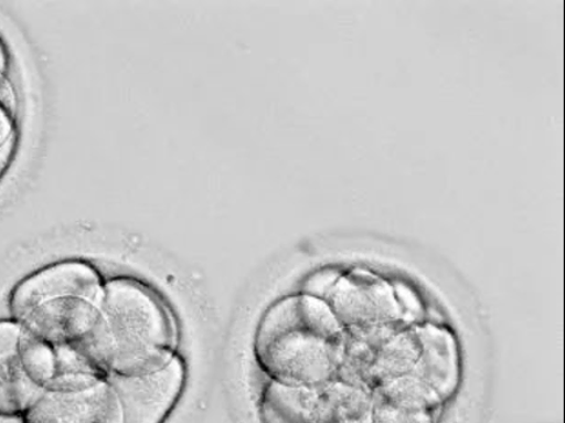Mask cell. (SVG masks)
<instances>
[{
  "mask_svg": "<svg viewBox=\"0 0 565 423\" xmlns=\"http://www.w3.org/2000/svg\"><path fill=\"white\" fill-rule=\"evenodd\" d=\"M13 130V117L4 107L0 106V149H3L7 145H10Z\"/></svg>",
  "mask_w": 565,
  "mask_h": 423,
  "instance_id": "cell-12",
  "label": "cell"
},
{
  "mask_svg": "<svg viewBox=\"0 0 565 423\" xmlns=\"http://www.w3.org/2000/svg\"><path fill=\"white\" fill-rule=\"evenodd\" d=\"M416 332L419 357L411 374L445 401L459 383V355L455 340L445 329L433 326L417 329Z\"/></svg>",
  "mask_w": 565,
  "mask_h": 423,
  "instance_id": "cell-9",
  "label": "cell"
},
{
  "mask_svg": "<svg viewBox=\"0 0 565 423\" xmlns=\"http://www.w3.org/2000/svg\"><path fill=\"white\" fill-rule=\"evenodd\" d=\"M21 423H124L116 391L105 378L55 376Z\"/></svg>",
  "mask_w": 565,
  "mask_h": 423,
  "instance_id": "cell-5",
  "label": "cell"
},
{
  "mask_svg": "<svg viewBox=\"0 0 565 423\" xmlns=\"http://www.w3.org/2000/svg\"><path fill=\"white\" fill-rule=\"evenodd\" d=\"M419 357L417 332L395 326L347 334L335 379L370 393L411 374Z\"/></svg>",
  "mask_w": 565,
  "mask_h": 423,
  "instance_id": "cell-4",
  "label": "cell"
},
{
  "mask_svg": "<svg viewBox=\"0 0 565 423\" xmlns=\"http://www.w3.org/2000/svg\"><path fill=\"white\" fill-rule=\"evenodd\" d=\"M99 310L93 360L103 377L148 374L177 356L175 321L145 285L110 279L104 285Z\"/></svg>",
  "mask_w": 565,
  "mask_h": 423,
  "instance_id": "cell-2",
  "label": "cell"
},
{
  "mask_svg": "<svg viewBox=\"0 0 565 423\" xmlns=\"http://www.w3.org/2000/svg\"><path fill=\"white\" fill-rule=\"evenodd\" d=\"M116 391L124 423H163L174 411L185 384V366L175 356L148 374L106 378Z\"/></svg>",
  "mask_w": 565,
  "mask_h": 423,
  "instance_id": "cell-7",
  "label": "cell"
},
{
  "mask_svg": "<svg viewBox=\"0 0 565 423\" xmlns=\"http://www.w3.org/2000/svg\"><path fill=\"white\" fill-rule=\"evenodd\" d=\"M312 423H372V394L333 379L318 389Z\"/></svg>",
  "mask_w": 565,
  "mask_h": 423,
  "instance_id": "cell-10",
  "label": "cell"
},
{
  "mask_svg": "<svg viewBox=\"0 0 565 423\" xmlns=\"http://www.w3.org/2000/svg\"><path fill=\"white\" fill-rule=\"evenodd\" d=\"M326 303L347 334L395 326L403 318L395 292L366 271L356 269L339 277Z\"/></svg>",
  "mask_w": 565,
  "mask_h": 423,
  "instance_id": "cell-6",
  "label": "cell"
},
{
  "mask_svg": "<svg viewBox=\"0 0 565 423\" xmlns=\"http://www.w3.org/2000/svg\"><path fill=\"white\" fill-rule=\"evenodd\" d=\"M55 374V350L15 320L0 319V417H23Z\"/></svg>",
  "mask_w": 565,
  "mask_h": 423,
  "instance_id": "cell-3",
  "label": "cell"
},
{
  "mask_svg": "<svg viewBox=\"0 0 565 423\" xmlns=\"http://www.w3.org/2000/svg\"><path fill=\"white\" fill-rule=\"evenodd\" d=\"M372 394V423H434L443 401L412 374L379 387Z\"/></svg>",
  "mask_w": 565,
  "mask_h": 423,
  "instance_id": "cell-8",
  "label": "cell"
},
{
  "mask_svg": "<svg viewBox=\"0 0 565 423\" xmlns=\"http://www.w3.org/2000/svg\"><path fill=\"white\" fill-rule=\"evenodd\" d=\"M318 389L275 382L264 387L259 401L262 423H312Z\"/></svg>",
  "mask_w": 565,
  "mask_h": 423,
  "instance_id": "cell-11",
  "label": "cell"
},
{
  "mask_svg": "<svg viewBox=\"0 0 565 423\" xmlns=\"http://www.w3.org/2000/svg\"><path fill=\"white\" fill-rule=\"evenodd\" d=\"M7 68H9V56H7L2 41H0V84L7 78Z\"/></svg>",
  "mask_w": 565,
  "mask_h": 423,
  "instance_id": "cell-14",
  "label": "cell"
},
{
  "mask_svg": "<svg viewBox=\"0 0 565 423\" xmlns=\"http://www.w3.org/2000/svg\"><path fill=\"white\" fill-rule=\"evenodd\" d=\"M12 155V141L10 145H7L3 149H0V179L6 173L7 168H9L10 159Z\"/></svg>",
  "mask_w": 565,
  "mask_h": 423,
  "instance_id": "cell-13",
  "label": "cell"
},
{
  "mask_svg": "<svg viewBox=\"0 0 565 423\" xmlns=\"http://www.w3.org/2000/svg\"><path fill=\"white\" fill-rule=\"evenodd\" d=\"M347 332L324 299L302 294L278 300L255 336V357L270 380L319 389L338 377Z\"/></svg>",
  "mask_w": 565,
  "mask_h": 423,
  "instance_id": "cell-1",
  "label": "cell"
}]
</instances>
